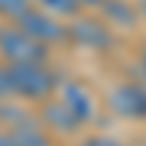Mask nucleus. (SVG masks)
Returning <instances> with one entry per match:
<instances>
[{"mask_svg": "<svg viewBox=\"0 0 146 146\" xmlns=\"http://www.w3.org/2000/svg\"><path fill=\"white\" fill-rule=\"evenodd\" d=\"M0 123L9 129L12 140L18 146H50V135H47V129L38 117H32L29 111H23L21 105L15 102H3L0 108Z\"/></svg>", "mask_w": 146, "mask_h": 146, "instance_id": "obj_3", "label": "nucleus"}, {"mask_svg": "<svg viewBox=\"0 0 146 146\" xmlns=\"http://www.w3.org/2000/svg\"><path fill=\"white\" fill-rule=\"evenodd\" d=\"M32 3H38L41 9L53 12V15H58V18H73V15L82 12L79 0H32Z\"/></svg>", "mask_w": 146, "mask_h": 146, "instance_id": "obj_10", "label": "nucleus"}, {"mask_svg": "<svg viewBox=\"0 0 146 146\" xmlns=\"http://www.w3.org/2000/svg\"><path fill=\"white\" fill-rule=\"evenodd\" d=\"M15 96V85H12V70L0 58V100H12Z\"/></svg>", "mask_w": 146, "mask_h": 146, "instance_id": "obj_12", "label": "nucleus"}, {"mask_svg": "<svg viewBox=\"0 0 146 146\" xmlns=\"http://www.w3.org/2000/svg\"><path fill=\"white\" fill-rule=\"evenodd\" d=\"M15 23H18L21 29H27L32 38L44 41L47 47L58 44V41H67V27L58 21V15H53V12H47L41 6H27L15 18Z\"/></svg>", "mask_w": 146, "mask_h": 146, "instance_id": "obj_4", "label": "nucleus"}, {"mask_svg": "<svg viewBox=\"0 0 146 146\" xmlns=\"http://www.w3.org/2000/svg\"><path fill=\"white\" fill-rule=\"evenodd\" d=\"M27 6H32V0H0V18L15 21Z\"/></svg>", "mask_w": 146, "mask_h": 146, "instance_id": "obj_11", "label": "nucleus"}, {"mask_svg": "<svg viewBox=\"0 0 146 146\" xmlns=\"http://www.w3.org/2000/svg\"><path fill=\"white\" fill-rule=\"evenodd\" d=\"M79 146H123L117 137H108V135H94V137H88V140H82Z\"/></svg>", "mask_w": 146, "mask_h": 146, "instance_id": "obj_13", "label": "nucleus"}, {"mask_svg": "<svg viewBox=\"0 0 146 146\" xmlns=\"http://www.w3.org/2000/svg\"><path fill=\"white\" fill-rule=\"evenodd\" d=\"M137 9H140V18H146V0H140V3H137Z\"/></svg>", "mask_w": 146, "mask_h": 146, "instance_id": "obj_16", "label": "nucleus"}, {"mask_svg": "<svg viewBox=\"0 0 146 146\" xmlns=\"http://www.w3.org/2000/svg\"><path fill=\"white\" fill-rule=\"evenodd\" d=\"M108 108L126 120H146V82H120L108 91Z\"/></svg>", "mask_w": 146, "mask_h": 146, "instance_id": "obj_6", "label": "nucleus"}, {"mask_svg": "<svg viewBox=\"0 0 146 146\" xmlns=\"http://www.w3.org/2000/svg\"><path fill=\"white\" fill-rule=\"evenodd\" d=\"M0 146H18L15 140H12V135H9V129H0Z\"/></svg>", "mask_w": 146, "mask_h": 146, "instance_id": "obj_14", "label": "nucleus"}, {"mask_svg": "<svg viewBox=\"0 0 146 146\" xmlns=\"http://www.w3.org/2000/svg\"><path fill=\"white\" fill-rule=\"evenodd\" d=\"M67 38L88 50H108L114 44V29L94 15H73V21L67 23Z\"/></svg>", "mask_w": 146, "mask_h": 146, "instance_id": "obj_5", "label": "nucleus"}, {"mask_svg": "<svg viewBox=\"0 0 146 146\" xmlns=\"http://www.w3.org/2000/svg\"><path fill=\"white\" fill-rule=\"evenodd\" d=\"M3 102H6V100H0V108H3Z\"/></svg>", "mask_w": 146, "mask_h": 146, "instance_id": "obj_17", "label": "nucleus"}, {"mask_svg": "<svg viewBox=\"0 0 146 146\" xmlns=\"http://www.w3.org/2000/svg\"><path fill=\"white\" fill-rule=\"evenodd\" d=\"M137 64H140V73L146 76V47L140 50V56H137Z\"/></svg>", "mask_w": 146, "mask_h": 146, "instance_id": "obj_15", "label": "nucleus"}, {"mask_svg": "<svg viewBox=\"0 0 146 146\" xmlns=\"http://www.w3.org/2000/svg\"><path fill=\"white\" fill-rule=\"evenodd\" d=\"M56 91H58V96L67 102V108L82 120V126L91 123V120L96 117V96H94V91H91L85 82L67 79V82H58Z\"/></svg>", "mask_w": 146, "mask_h": 146, "instance_id": "obj_7", "label": "nucleus"}, {"mask_svg": "<svg viewBox=\"0 0 146 146\" xmlns=\"http://www.w3.org/2000/svg\"><path fill=\"white\" fill-rule=\"evenodd\" d=\"M9 70H12L15 96H23V100L44 102L58 88L56 73L47 67V62H21V64H9Z\"/></svg>", "mask_w": 146, "mask_h": 146, "instance_id": "obj_1", "label": "nucleus"}, {"mask_svg": "<svg viewBox=\"0 0 146 146\" xmlns=\"http://www.w3.org/2000/svg\"><path fill=\"white\" fill-rule=\"evenodd\" d=\"M38 120L44 123L47 131H58V135H70V131H76L82 126V120L67 108V102L62 96H58V100H50V96H47L41 111H38Z\"/></svg>", "mask_w": 146, "mask_h": 146, "instance_id": "obj_8", "label": "nucleus"}, {"mask_svg": "<svg viewBox=\"0 0 146 146\" xmlns=\"http://www.w3.org/2000/svg\"><path fill=\"white\" fill-rule=\"evenodd\" d=\"M47 44L32 38L27 29H21L15 21L0 27V58L6 64H21V62H47Z\"/></svg>", "mask_w": 146, "mask_h": 146, "instance_id": "obj_2", "label": "nucleus"}, {"mask_svg": "<svg viewBox=\"0 0 146 146\" xmlns=\"http://www.w3.org/2000/svg\"><path fill=\"white\" fill-rule=\"evenodd\" d=\"M100 12L111 29H135L140 21V9H135L129 0H102Z\"/></svg>", "mask_w": 146, "mask_h": 146, "instance_id": "obj_9", "label": "nucleus"}]
</instances>
